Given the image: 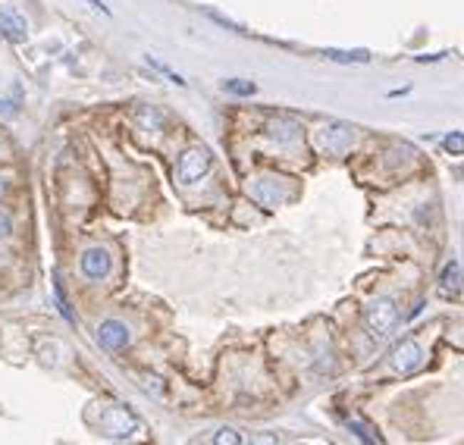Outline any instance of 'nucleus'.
<instances>
[{"label":"nucleus","mask_w":464,"mask_h":445,"mask_svg":"<svg viewBox=\"0 0 464 445\" xmlns=\"http://www.w3.org/2000/svg\"><path fill=\"white\" fill-rule=\"evenodd\" d=\"M100 433L110 436V439H129L141 430V420L132 414L125 404H110V408L100 411V420H98Z\"/></svg>","instance_id":"nucleus-1"},{"label":"nucleus","mask_w":464,"mask_h":445,"mask_svg":"<svg viewBox=\"0 0 464 445\" xmlns=\"http://www.w3.org/2000/svg\"><path fill=\"white\" fill-rule=\"evenodd\" d=\"M367 327L373 329V336H380V339H386L392 336L398 327H402V311H398V305L392 298H373L371 305H367Z\"/></svg>","instance_id":"nucleus-2"},{"label":"nucleus","mask_w":464,"mask_h":445,"mask_svg":"<svg viewBox=\"0 0 464 445\" xmlns=\"http://www.w3.org/2000/svg\"><path fill=\"white\" fill-rule=\"evenodd\" d=\"M176 173H179V182H182V185H195V182H201L210 173V150L201 148V145L185 148L182 157H179Z\"/></svg>","instance_id":"nucleus-3"},{"label":"nucleus","mask_w":464,"mask_h":445,"mask_svg":"<svg viewBox=\"0 0 464 445\" xmlns=\"http://www.w3.org/2000/svg\"><path fill=\"white\" fill-rule=\"evenodd\" d=\"M392 370L402 373V377H411L414 370H421L423 364V348L418 342H402V345H396V352H392Z\"/></svg>","instance_id":"nucleus-4"},{"label":"nucleus","mask_w":464,"mask_h":445,"mask_svg":"<svg viewBox=\"0 0 464 445\" xmlns=\"http://www.w3.org/2000/svg\"><path fill=\"white\" fill-rule=\"evenodd\" d=\"M132 342V332L123 320H104L98 327V345L107 348V352H120Z\"/></svg>","instance_id":"nucleus-5"},{"label":"nucleus","mask_w":464,"mask_h":445,"mask_svg":"<svg viewBox=\"0 0 464 445\" xmlns=\"http://www.w3.org/2000/svg\"><path fill=\"white\" fill-rule=\"evenodd\" d=\"M110 270H113V257L107 248H91L82 254V273L88 280H107Z\"/></svg>","instance_id":"nucleus-6"},{"label":"nucleus","mask_w":464,"mask_h":445,"mask_svg":"<svg viewBox=\"0 0 464 445\" xmlns=\"http://www.w3.org/2000/svg\"><path fill=\"white\" fill-rule=\"evenodd\" d=\"M0 35H4L10 44L29 41V22L16 10H0Z\"/></svg>","instance_id":"nucleus-7"},{"label":"nucleus","mask_w":464,"mask_h":445,"mask_svg":"<svg viewBox=\"0 0 464 445\" xmlns=\"http://www.w3.org/2000/svg\"><path fill=\"white\" fill-rule=\"evenodd\" d=\"M349 145H351L349 126H329V129H324V148L329 154H342Z\"/></svg>","instance_id":"nucleus-8"},{"label":"nucleus","mask_w":464,"mask_h":445,"mask_svg":"<svg viewBox=\"0 0 464 445\" xmlns=\"http://www.w3.org/2000/svg\"><path fill=\"white\" fill-rule=\"evenodd\" d=\"M264 132H267V138H273V141H295L298 138V123H292V119H273Z\"/></svg>","instance_id":"nucleus-9"},{"label":"nucleus","mask_w":464,"mask_h":445,"mask_svg":"<svg viewBox=\"0 0 464 445\" xmlns=\"http://www.w3.org/2000/svg\"><path fill=\"white\" fill-rule=\"evenodd\" d=\"M254 198L264 204H279L282 198H286V192H282L273 179H261V182H254Z\"/></svg>","instance_id":"nucleus-10"},{"label":"nucleus","mask_w":464,"mask_h":445,"mask_svg":"<svg viewBox=\"0 0 464 445\" xmlns=\"http://www.w3.org/2000/svg\"><path fill=\"white\" fill-rule=\"evenodd\" d=\"M439 289H443L445 295H458V292H461V270H458V264H455V260H449V264H445L443 276H439Z\"/></svg>","instance_id":"nucleus-11"},{"label":"nucleus","mask_w":464,"mask_h":445,"mask_svg":"<svg viewBox=\"0 0 464 445\" xmlns=\"http://www.w3.org/2000/svg\"><path fill=\"white\" fill-rule=\"evenodd\" d=\"M135 119L145 126V129H163V123H167V116H163L160 110H154V107H148V104L135 107Z\"/></svg>","instance_id":"nucleus-12"},{"label":"nucleus","mask_w":464,"mask_h":445,"mask_svg":"<svg viewBox=\"0 0 464 445\" xmlns=\"http://www.w3.org/2000/svg\"><path fill=\"white\" fill-rule=\"evenodd\" d=\"M324 57L336 60V63H367L371 53L367 51H324Z\"/></svg>","instance_id":"nucleus-13"},{"label":"nucleus","mask_w":464,"mask_h":445,"mask_svg":"<svg viewBox=\"0 0 464 445\" xmlns=\"http://www.w3.org/2000/svg\"><path fill=\"white\" fill-rule=\"evenodd\" d=\"M53 305H57V311L66 317L69 323H76V314H73V307H69L66 292H63V282H60V280H53Z\"/></svg>","instance_id":"nucleus-14"},{"label":"nucleus","mask_w":464,"mask_h":445,"mask_svg":"<svg viewBox=\"0 0 464 445\" xmlns=\"http://www.w3.org/2000/svg\"><path fill=\"white\" fill-rule=\"evenodd\" d=\"M223 88L232 91V94H242V98H251V94L257 91V85H254V82H245V78H230V82H226Z\"/></svg>","instance_id":"nucleus-15"},{"label":"nucleus","mask_w":464,"mask_h":445,"mask_svg":"<svg viewBox=\"0 0 464 445\" xmlns=\"http://www.w3.org/2000/svg\"><path fill=\"white\" fill-rule=\"evenodd\" d=\"M214 445H242V436H239V430H230V426H223V430H217Z\"/></svg>","instance_id":"nucleus-16"},{"label":"nucleus","mask_w":464,"mask_h":445,"mask_svg":"<svg viewBox=\"0 0 464 445\" xmlns=\"http://www.w3.org/2000/svg\"><path fill=\"white\" fill-rule=\"evenodd\" d=\"M445 150H449V154H464V132H449L445 135Z\"/></svg>","instance_id":"nucleus-17"},{"label":"nucleus","mask_w":464,"mask_h":445,"mask_svg":"<svg viewBox=\"0 0 464 445\" xmlns=\"http://www.w3.org/2000/svg\"><path fill=\"white\" fill-rule=\"evenodd\" d=\"M351 430H355L358 439H364L367 445H376V439H373L371 433H367V426H364V424H358V420H351Z\"/></svg>","instance_id":"nucleus-18"},{"label":"nucleus","mask_w":464,"mask_h":445,"mask_svg":"<svg viewBox=\"0 0 464 445\" xmlns=\"http://www.w3.org/2000/svg\"><path fill=\"white\" fill-rule=\"evenodd\" d=\"M204 16H210L214 22H220V26H226L230 31H242V26H235V22H230L226 16H220V13H214V10H204Z\"/></svg>","instance_id":"nucleus-19"},{"label":"nucleus","mask_w":464,"mask_h":445,"mask_svg":"<svg viewBox=\"0 0 464 445\" xmlns=\"http://www.w3.org/2000/svg\"><path fill=\"white\" fill-rule=\"evenodd\" d=\"M248 445H277V436H273V433H257Z\"/></svg>","instance_id":"nucleus-20"},{"label":"nucleus","mask_w":464,"mask_h":445,"mask_svg":"<svg viewBox=\"0 0 464 445\" xmlns=\"http://www.w3.org/2000/svg\"><path fill=\"white\" fill-rule=\"evenodd\" d=\"M10 232H13L10 217H6V213H0V238H10Z\"/></svg>","instance_id":"nucleus-21"},{"label":"nucleus","mask_w":464,"mask_h":445,"mask_svg":"<svg viewBox=\"0 0 464 445\" xmlns=\"http://www.w3.org/2000/svg\"><path fill=\"white\" fill-rule=\"evenodd\" d=\"M16 107H6V101H0V113H13Z\"/></svg>","instance_id":"nucleus-22"},{"label":"nucleus","mask_w":464,"mask_h":445,"mask_svg":"<svg viewBox=\"0 0 464 445\" xmlns=\"http://www.w3.org/2000/svg\"><path fill=\"white\" fill-rule=\"evenodd\" d=\"M4 192H6V179L0 176V195H4Z\"/></svg>","instance_id":"nucleus-23"},{"label":"nucleus","mask_w":464,"mask_h":445,"mask_svg":"<svg viewBox=\"0 0 464 445\" xmlns=\"http://www.w3.org/2000/svg\"><path fill=\"white\" fill-rule=\"evenodd\" d=\"M295 445H326V442H295Z\"/></svg>","instance_id":"nucleus-24"}]
</instances>
